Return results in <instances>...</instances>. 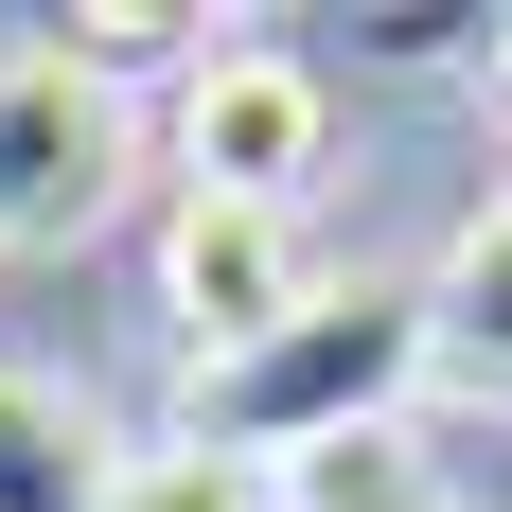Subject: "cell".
I'll list each match as a JSON object with an SVG mask.
<instances>
[{
    "instance_id": "obj_3",
    "label": "cell",
    "mask_w": 512,
    "mask_h": 512,
    "mask_svg": "<svg viewBox=\"0 0 512 512\" xmlns=\"http://www.w3.org/2000/svg\"><path fill=\"white\" fill-rule=\"evenodd\" d=\"M301 177H318V71L265 53V36H212L195 71H177V195L301 212Z\"/></svg>"
},
{
    "instance_id": "obj_4",
    "label": "cell",
    "mask_w": 512,
    "mask_h": 512,
    "mask_svg": "<svg viewBox=\"0 0 512 512\" xmlns=\"http://www.w3.org/2000/svg\"><path fill=\"white\" fill-rule=\"evenodd\" d=\"M159 283H177V318H195L212 354H248V336H283L318 301V248H301V212H265V195H177Z\"/></svg>"
},
{
    "instance_id": "obj_7",
    "label": "cell",
    "mask_w": 512,
    "mask_h": 512,
    "mask_svg": "<svg viewBox=\"0 0 512 512\" xmlns=\"http://www.w3.org/2000/svg\"><path fill=\"white\" fill-rule=\"evenodd\" d=\"M106 512H283L265 460H212V442H142V460L106 477Z\"/></svg>"
},
{
    "instance_id": "obj_5",
    "label": "cell",
    "mask_w": 512,
    "mask_h": 512,
    "mask_svg": "<svg viewBox=\"0 0 512 512\" xmlns=\"http://www.w3.org/2000/svg\"><path fill=\"white\" fill-rule=\"evenodd\" d=\"M106 477H124V442H106L89 389L71 371H0V512H106Z\"/></svg>"
},
{
    "instance_id": "obj_8",
    "label": "cell",
    "mask_w": 512,
    "mask_h": 512,
    "mask_svg": "<svg viewBox=\"0 0 512 512\" xmlns=\"http://www.w3.org/2000/svg\"><path fill=\"white\" fill-rule=\"evenodd\" d=\"M318 512H442V495H424V477H407V460H389V442H354V460L318 477Z\"/></svg>"
},
{
    "instance_id": "obj_9",
    "label": "cell",
    "mask_w": 512,
    "mask_h": 512,
    "mask_svg": "<svg viewBox=\"0 0 512 512\" xmlns=\"http://www.w3.org/2000/svg\"><path fill=\"white\" fill-rule=\"evenodd\" d=\"M495 53H512V18H495Z\"/></svg>"
},
{
    "instance_id": "obj_1",
    "label": "cell",
    "mask_w": 512,
    "mask_h": 512,
    "mask_svg": "<svg viewBox=\"0 0 512 512\" xmlns=\"http://www.w3.org/2000/svg\"><path fill=\"white\" fill-rule=\"evenodd\" d=\"M424 389V283H318L283 336H248V354H195V407H177V442H212V460H354L371 424Z\"/></svg>"
},
{
    "instance_id": "obj_2",
    "label": "cell",
    "mask_w": 512,
    "mask_h": 512,
    "mask_svg": "<svg viewBox=\"0 0 512 512\" xmlns=\"http://www.w3.org/2000/svg\"><path fill=\"white\" fill-rule=\"evenodd\" d=\"M124 212V89H89L71 53H0V248H71Z\"/></svg>"
},
{
    "instance_id": "obj_6",
    "label": "cell",
    "mask_w": 512,
    "mask_h": 512,
    "mask_svg": "<svg viewBox=\"0 0 512 512\" xmlns=\"http://www.w3.org/2000/svg\"><path fill=\"white\" fill-rule=\"evenodd\" d=\"M424 371H442V389H495V407H512V195L477 212L460 248H442V283H424Z\"/></svg>"
}]
</instances>
